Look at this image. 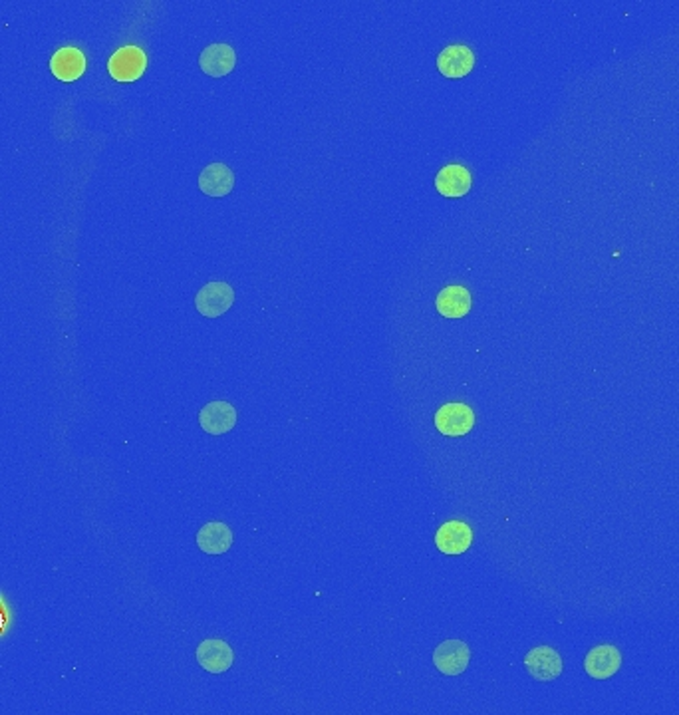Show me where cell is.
I'll return each instance as SVG.
<instances>
[{
	"label": "cell",
	"instance_id": "1",
	"mask_svg": "<svg viewBox=\"0 0 679 715\" xmlns=\"http://www.w3.org/2000/svg\"><path fill=\"white\" fill-rule=\"evenodd\" d=\"M147 56L139 46H122L107 60V72L117 82H136L146 72Z\"/></svg>",
	"mask_w": 679,
	"mask_h": 715
},
{
	"label": "cell",
	"instance_id": "2",
	"mask_svg": "<svg viewBox=\"0 0 679 715\" xmlns=\"http://www.w3.org/2000/svg\"><path fill=\"white\" fill-rule=\"evenodd\" d=\"M435 427L447 437H463L475 427V412L467 403H445L435 412Z\"/></svg>",
	"mask_w": 679,
	"mask_h": 715
},
{
	"label": "cell",
	"instance_id": "3",
	"mask_svg": "<svg viewBox=\"0 0 679 715\" xmlns=\"http://www.w3.org/2000/svg\"><path fill=\"white\" fill-rule=\"evenodd\" d=\"M235 304V291L227 282H209L195 296L197 312L207 318L223 316Z\"/></svg>",
	"mask_w": 679,
	"mask_h": 715
},
{
	"label": "cell",
	"instance_id": "4",
	"mask_svg": "<svg viewBox=\"0 0 679 715\" xmlns=\"http://www.w3.org/2000/svg\"><path fill=\"white\" fill-rule=\"evenodd\" d=\"M471 659L469 646L461 640H445L435 648L433 664L443 676L463 674Z\"/></svg>",
	"mask_w": 679,
	"mask_h": 715
},
{
	"label": "cell",
	"instance_id": "5",
	"mask_svg": "<svg viewBox=\"0 0 679 715\" xmlns=\"http://www.w3.org/2000/svg\"><path fill=\"white\" fill-rule=\"evenodd\" d=\"M529 674L539 681H552L562 674V658L551 646H539L524 656Z\"/></svg>",
	"mask_w": 679,
	"mask_h": 715
},
{
	"label": "cell",
	"instance_id": "6",
	"mask_svg": "<svg viewBox=\"0 0 679 715\" xmlns=\"http://www.w3.org/2000/svg\"><path fill=\"white\" fill-rule=\"evenodd\" d=\"M197 664L203 669H207L209 674H223L235 662V654L231 650V646L223 640H203L197 646Z\"/></svg>",
	"mask_w": 679,
	"mask_h": 715
},
{
	"label": "cell",
	"instance_id": "7",
	"mask_svg": "<svg viewBox=\"0 0 679 715\" xmlns=\"http://www.w3.org/2000/svg\"><path fill=\"white\" fill-rule=\"evenodd\" d=\"M473 543V529L463 521H447L435 533V545L443 555H463Z\"/></svg>",
	"mask_w": 679,
	"mask_h": 715
},
{
	"label": "cell",
	"instance_id": "8",
	"mask_svg": "<svg viewBox=\"0 0 679 715\" xmlns=\"http://www.w3.org/2000/svg\"><path fill=\"white\" fill-rule=\"evenodd\" d=\"M622 666V656L616 646L602 644L593 648L584 659V669L590 678L608 679L614 676Z\"/></svg>",
	"mask_w": 679,
	"mask_h": 715
},
{
	"label": "cell",
	"instance_id": "9",
	"mask_svg": "<svg viewBox=\"0 0 679 715\" xmlns=\"http://www.w3.org/2000/svg\"><path fill=\"white\" fill-rule=\"evenodd\" d=\"M473 178L467 168L459 163H449L435 175V189L449 199H457L471 191Z\"/></svg>",
	"mask_w": 679,
	"mask_h": 715
},
{
	"label": "cell",
	"instance_id": "10",
	"mask_svg": "<svg viewBox=\"0 0 679 715\" xmlns=\"http://www.w3.org/2000/svg\"><path fill=\"white\" fill-rule=\"evenodd\" d=\"M475 66V52L463 44L447 46L437 56V68L445 78H463Z\"/></svg>",
	"mask_w": 679,
	"mask_h": 715
},
{
	"label": "cell",
	"instance_id": "11",
	"mask_svg": "<svg viewBox=\"0 0 679 715\" xmlns=\"http://www.w3.org/2000/svg\"><path fill=\"white\" fill-rule=\"evenodd\" d=\"M199 424L211 435L228 434L237 425V410L228 402H211L201 410Z\"/></svg>",
	"mask_w": 679,
	"mask_h": 715
},
{
	"label": "cell",
	"instance_id": "12",
	"mask_svg": "<svg viewBox=\"0 0 679 715\" xmlns=\"http://www.w3.org/2000/svg\"><path fill=\"white\" fill-rule=\"evenodd\" d=\"M50 70L62 82H74L86 72V54L74 46H64L54 52Z\"/></svg>",
	"mask_w": 679,
	"mask_h": 715
},
{
	"label": "cell",
	"instance_id": "13",
	"mask_svg": "<svg viewBox=\"0 0 679 715\" xmlns=\"http://www.w3.org/2000/svg\"><path fill=\"white\" fill-rule=\"evenodd\" d=\"M235 64H237V54L233 46H228V44H211V46H207L199 56L201 70L207 76H213V78H221V76L233 72Z\"/></svg>",
	"mask_w": 679,
	"mask_h": 715
},
{
	"label": "cell",
	"instance_id": "14",
	"mask_svg": "<svg viewBox=\"0 0 679 715\" xmlns=\"http://www.w3.org/2000/svg\"><path fill=\"white\" fill-rule=\"evenodd\" d=\"M235 173L225 163H211L199 175V189L209 197H225L233 191Z\"/></svg>",
	"mask_w": 679,
	"mask_h": 715
},
{
	"label": "cell",
	"instance_id": "15",
	"mask_svg": "<svg viewBox=\"0 0 679 715\" xmlns=\"http://www.w3.org/2000/svg\"><path fill=\"white\" fill-rule=\"evenodd\" d=\"M233 545V531L225 523H207L197 533V546L207 555H223Z\"/></svg>",
	"mask_w": 679,
	"mask_h": 715
},
{
	"label": "cell",
	"instance_id": "16",
	"mask_svg": "<svg viewBox=\"0 0 679 715\" xmlns=\"http://www.w3.org/2000/svg\"><path fill=\"white\" fill-rule=\"evenodd\" d=\"M437 312L445 318H463L471 311V292L465 286H447L435 299Z\"/></svg>",
	"mask_w": 679,
	"mask_h": 715
}]
</instances>
